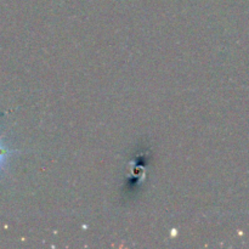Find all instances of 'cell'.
Here are the masks:
<instances>
[{
	"instance_id": "1",
	"label": "cell",
	"mask_w": 249,
	"mask_h": 249,
	"mask_svg": "<svg viewBox=\"0 0 249 249\" xmlns=\"http://www.w3.org/2000/svg\"><path fill=\"white\" fill-rule=\"evenodd\" d=\"M15 153H19V151L7 150V148L4 147V146L1 145V142H0V169H1L2 165H4L6 157H9L10 155H15Z\"/></svg>"
}]
</instances>
